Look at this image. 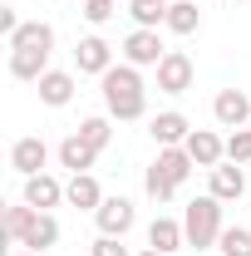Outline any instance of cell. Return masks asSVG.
I'll use <instances>...</instances> for the list:
<instances>
[{"instance_id":"cell-1","label":"cell","mask_w":251,"mask_h":256,"mask_svg":"<svg viewBox=\"0 0 251 256\" xmlns=\"http://www.w3.org/2000/svg\"><path fill=\"white\" fill-rule=\"evenodd\" d=\"M50 54H54V25L44 20H25L10 34V74L15 79H44L50 74Z\"/></svg>"},{"instance_id":"cell-2","label":"cell","mask_w":251,"mask_h":256,"mask_svg":"<svg viewBox=\"0 0 251 256\" xmlns=\"http://www.w3.org/2000/svg\"><path fill=\"white\" fill-rule=\"evenodd\" d=\"M98 84H104V108H108V118L133 124V118L148 114V89H143V74H138L133 64H114Z\"/></svg>"},{"instance_id":"cell-3","label":"cell","mask_w":251,"mask_h":256,"mask_svg":"<svg viewBox=\"0 0 251 256\" xmlns=\"http://www.w3.org/2000/svg\"><path fill=\"white\" fill-rule=\"evenodd\" d=\"M5 242L44 256L60 242V222H54L50 212H34V207H5Z\"/></svg>"},{"instance_id":"cell-4","label":"cell","mask_w":251,"mask_h":256,"mask_svg":"<svg viewBox=\"0 0 251 256\" xmlns=\"http://www.w3.org/2000/svg\"><path fill=\"white\" fill-rule=\"evenodd\" d=\"M192 168H197V162L188 158V148H158L153 168H148V178H143L148 197H153V202H172L178 188L192 178Z\"/></svg>"},{"instance_id":"cell-5","label":"cell","mask_w":251,"mask_h":256,"mask_svg":"<svg viewBox=\"0 0 251 256\" xmlns=\"http://www.w3.org/2000/svg\"><path fill=\"white\" fill-rule=\"evenodd\" d=\"M182 232H188V246H197V252H207V246H217L222 242V202L207 192V197H192L188 212H182Z\"/></svg>"},{"instance_id":"cell-6","label":"cell","mask_w":251,"mask_h":256,"mask_svg":"<svg viewBox=\"0 0 251 256\" xmlns=\"http://www.w3.org/2000/svg\"><path fill=\"white\" fill-rule=\"evenodd\" d=\"M162 54H168V50H162V40H158V30H133L124 40V64H133V69H148V64H162Z\"/></svg>"},{"instance_id":"cell-7","label":"cell","mask_w":251,"mask_h":256,"mask_svg":"<svg viewBox=\"0 0 251 256\" xmlns=\"http://www.w3.org/2000/svg\"><path fill=\"white\" fill-rule=\"evenodd\" d=\"M133 217H138V212H133L128 197H104L98 212H94V222H98L104 236H128V232H133Z\"/></svg>"},{"instance_id":"cell-8","label":"cell","mask_w":251,"mask_h":256,"mask_svg":"<svg viewBox=\"0 0 251 256\" xmlns=\"http://www.w3.org/2000/svg\"><path fill=\"white\" fill-rule=\"evenodd\" d=\"M158 89L162 94H188L192 89V60L182 50H168L162 64H158Z\"/></svg>"},{"instance_id":"cell-9","label":"cell","mask_w":251,"mask_h":256,"mask_svg":"<svg viewBox=\"0 0 251 256\" xmlns=\"http://www.w3.org/2000/svg\"><path fill=\"white\" fill-rule=\"evenodd\" d=\"M74 64H79V74H108L114 69V44L108 40H98V34H84L79 40V50H74Z\"/></svg>"},{"instance_id":"cell-10","label":"cell","mask_w":251,"mask_h":256,"mask_svg":"<svg viewBox=\"0 0 251 256\" xmlns=\"http://www.w3.org/2000/svg\"><path fill=\"white\" fill-rule=\"evenodd\" d=\"M212 118H217L222 128H246V118H251V98L242 94V89H222V94L212 98Z\"/></svg>"},{"instance_id":"cell-11","label":"cell","mask_w":251,"mask_h":256,"mask_svg":"<svg viewBox=\"0 0 251 256\" xmlns=\"http://www.w3.org/2000/svg\"><path fill=\"white\" fill-rule=\"evenodd\" d=\"M182 148H188V158L197 162V168H217V162L226 158V143H222V138L212 133V128H192Z\"/></svg>"},{"instance_id":"cell-12","label":"cell","mask_w":251,"mask_h":256,"mask_svg":"<svg viewBox=\"0 0 251 256\" xmlns=\"http://www.w3.org/2000/svg\"><path fill=\"white\" fill-rule=\"evenodd\" d=\"M207 178H212V197L217 202H236L242 192H246V172H242V162H217V168H207Z\"/></svg>"},{"instance_id":"cell-13","label":"cell","mask_w":251,"mask_h":256,"mask_svg":"<svg viewBox=\"0 0 251 256\" xmlns=\"http://www.w3.org/2000/svg\"><path fill=\"white\" fill-rule=\"evenodd\" d=\"M148 133H153L158 148H182V143H188V133H192V124L178 114V108H168V114H158L153 124H148Z\"/></svg>"},{"instance_id":"cell-14","label":"cell","mask_w":251,"mask_h":256,"mask_svg":"<svg viewBox=\"0 0 251 256\" xmlns=\"http://www.w3.org/2000/svg\"><path fill=\"white\" fill-rule=\"evenodd\" d=\"M44 162H50V148H44V138H20V143L10 148V168H15L20 178H34V172H44Z\"/></svg>"},{"instance_id":"cell-15","label":"cell","mask_w":251,"mask_h":256,"mask_svg":"<svg viewBox=\"0 0 251 256\" xmlns=\"http://www.w3.org/2000/svg\"><path fill=\"white\" fill-rule=\"evenodd\" d=\"M64 188L50 178V172H34V178H25V207H34V212H50V207H60Z\"/></svg>"},{"instance_id":"cell-16","label":"cell","mask_w":251,"mask_h":256,"mask_svg":"<svg viewBox=\"0 0 251 256\" xmlns=\"http://www.w3.org/2000/svg\"><path fill=\"white\" fill-rule=\"evenodd\" d=\"M94 158H98V148H89L79 133H69V138L60 143V168H69V172H89Z\"/></svg>"},{"instance_id":"cell-17","label":"cell","mask_w":251,"mask_h":256,"mask_svg":"<svg viewBox=\"0 0 251 256\" xmlns=\"http://www.w3.org/2000/svg\"><path fill=\"white\" fill-rule=\"evenodd\" d=\"M64 197H69V207L98 212V202H104V188H98L89 172H74V178H69V188H64Z\"/></svg>"},{"instance_id":"cell-18","label":"cell","mask_w":251,"mask_h":256,"mask_svg":"<svg viewBox=\"0 0 251 256\" xmlns=\"http://www.w3.org/2000/svg\"><path fill=\"white\" fill-rule=\"evenodd\" d=\"M182 242H188V232H182V222H172V217H158V222L148 226V246L162 252V256H172Z\"/></svg>"},{"instance_id":"cell-19","label":"cell","mask_w":251,"mask_h":256,"mask_svg":"<svg viewBox=\"0 0 251 256\" xmlns=\"http://www.w3.org/2000/svg\"><path fill=\"white\" fill-rule=\"evenodd\" d=\"M74 98V74H64V69H50L44 79H40V104H50V108H64Z\"/></svg>"},{"instance_id":"cell-20","label":"cell","mask_w":251,"mask_h":256,"mask_svg":"<svg viewBox=\"0 0 251 256\" xmlns=\"http://www.w3.org/2000/svg\"><path fill=\"white\" fill-rule=\"evenodd\" d=\"M172 34H192L197 25H202V10H197V0H172L168 5V20H162Z\"/></svg>"},{"instance_id":"cell-21","label":"cell","mask_w":251,"mask_h":256,"mask_svg":"<svg viewBox=\"0 0 251 256\" xmlns=\"http://www.w3.org/2000/svg\"><path fill=\"white\" fill-rule=\"evenodd\" d=\"M128 15L138 20V30H158L168 20V0H128Z\"/></svg>"},{"instance_id":"cell-22","label":"cell","mask_w":251,"mask_h":256,"mask_svg":"<svg viewBox=\"0 0 251 256\" xmlns=\"http://www.w3.org/2000/svg\"><path fill=\"white\" fill-rule=\"evenodd\" d=\"M217 252L222 256H251V232L246 226H226L222 242H217Z\"/></svg>"},{"instance_id":"cell-23","label":"cell","mask_w":251,"mask_h":256,"mask_svg":"<svg viewBox=\"0 0 251 256\" xmlns=\"http://www.w3.org/2000/svg\"><path fill=\"white\" fill-rule=\"evenodd\" d=\"M79 138H84L89 148L104 153V148H108V138H114V128H108V118H84V124H79Z\"/></svg>"},{"instance_id":"cell-24","label":"cell","mask_w":251,"mask_h":256,"mask_svg":"<svg viewBox=\"0 0 251 256\" xmlns=\"http://www.w3.org/2000/svg\"><path fill=\"white\" fill-rule=\"evenodd\" d=\"M226 162H251V128H232V138H226Z\"/></svg>"},{"instance_id":"cell-25","label":"cell","mask_w":251,"mask_h":256,"mask_svg":"<svg viewBox=\"0 0 251 256\" xmlns=\"http://www.w3.org/2000/svg\"><path fill=\"white\" fill-rule=\"evenodd\" d=\"M114 10H118V0H84V20H89V25L114 20Z\"/></svg>"},{"instance_id":"cell-26","label":"cell","mask_w":251,"mask_h":256,"mask_svg":"<svg viewBox=\"0 0 251 256\" xmlns=\"http://www.w3.org/2000/svg\"><path fill=\"white\" fill-rule=\"evenodd\" d=\"M89 256H128V252H124V236H98Z\"/></svg>"},{"instance_id":"cell-27","label":"cell","mask_w":251,"mask_h":256,"mask_svg":"<svg viewBox=\"0 0 251 256\" xmlns=\"http://www.w3.org/2000/svg\"><path fill=\"white\" fill-rule=\"evenodd\" d=\"M15 30H20V15H15L10 5H0V34L10 40V34H15Z\"/></svg>"},{"instance_id":"cell-28","label":"cell","mask_w":251,"mask_h":256,"mask_svg":"<svg viewBox=\"0 0 251 256\" xmlns=\"http://www.w3.org/2000/svg\"><path fill=\"white\" fill-rule=\"evenodd\" d=\"M138 256H162V252H153V246H148V252H138Z\"/></svg>"},{"instance_id":"cell-29","label":"cell","mask_w":251,"mask_h":256,"mask_svg":"<svg viewBox=\"0 0 251 256\" xmlns=\"http://www.w3.org/2000/svg\"><path fill=\"white\" fill-rule=\"evenodd\" d=\"M15 256H40V252H15Z\"/></svg>"},{"instance_id":"cell-30","label":"cell","mask_w":251,"mask_h":256,"mask_svg":"<svg viewBox=\"0 0 251 256\" xmlns=\"http://www.w3.org/2000/svg\"><path fill=\"white\" fill-rule=\"evenodd\" d=\"M168 5H172V0H168Z\"/></svg>"}]
</instances>
